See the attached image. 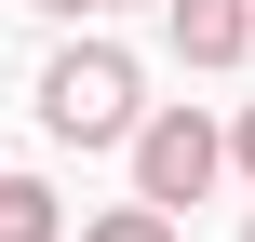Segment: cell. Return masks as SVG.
Returning a JSON list of instances; mask_svg holds the SVG:
<instances>
[{
    "instance_id": "cell-9",
    "label": "cell",
    "mask_w": 255,
    "mask_h": 242,
    "mask_svg": "<svg viewBox=\"0 0 255 242\" xmlns=\"http://www.w3.org/2000/svg\"><path fill=\"white\" fill-rule=\"evenodd\" d=\"M242 242H255V216H242Z\"/></svg>"
},
{
    "instance_id": "cell-7",
    "label": "cell",
    "mask_w": 255,
    "mask_h": 242,
    "mask_svg": "<svg viewBox=\"0 0 255 242\" xmlns=\"http://www.w3.org/2000/svg\"><path fill=\"white\" fill-rule=\"evenodd\" d=\"M27 13H94V0H27Z\"/></svg>"
},
{
    "instance_id": "cell-8",
    "label": "cell",
    "mask_w": 255,
    "mask_h": 242,
    "mask_svg": "<svg viewBox=\"0 0 255 242\" xmlns=\"http://www.w3.org/2000/svg\"><path fill=\"white\" fill-rule=\"evenodd\" d=\"M94 13H134V0H94Z\"/></svg>"
},
{
    "instance_id": "cell-6",
    "label": "cell",
    "mask_w": 255,
    "mask_h": 242,
    "mask_svg": "<svg viewBox=\"0 0 255 242\" xmlns=\"http://www.w3.org/2000/svg\"><path fill=\"white\" fill-rule=\"evenodd\" d=\"M229 148H242V175H255V94H242V121H229Z\"/></svg>"
},
{
    "instance_id": "cell-2",
    "label": "cell",
    "mask_w": 255,
    "mask_h": 242,
    "mask_svg": "<svg viewBox=\"0 0 255 242\" xmlns=\"http://www.w3.org/2000/svg\"><path fill=\"white\" fill-rule=\"evenodd\" d=\"M121 162H134V189H148V202H175V216H188V202H202L242 148H229V121H202V108H148Z\"/></svg>"
},
{
    "instance_id": "cell-5",
    "label": "cell",
    "mask_w": 255,
    "mask_h": 242,
    "mask_svg": "<svg viewBox=\"0 0 255 242\" xmlns=\"http://www.w3.org/2000/svg\"><path fill=\"white\" fill-rule=\"evenodd\" d=\"M81 242H188V229H175V202H148V189H134V202H94Z\"/></svg>"
},
{
    "instance_id": "cell-4",
    "label": "cell",
    "mask_w": 255,
    "mask_h": 242,
    "mask_svg": "<svg viewBox=\"0 0 255 242\" xmlns=\"http://www.w3.org/2000/svg\"><path fill=\"white\" fill-rule=\"evenodd\" d=\"M0 242H67V202L40 175H0Z\"/></svg>"
},
{
    "instance_id": "cell-1",
    "label": "cell",
    "mask_w": 255,
    "mask_h": 242,
    "mask_svg": "<svg viewBox=\"0 0 255 242\" xmlns=\"http://www.w3.org/2000/svg\"><path fill=\"white\" fill-rule=\"evenodd\" d=\"M134 121H148V81H134L121 40H67L40 67V135L54 148H134Z\"/></svg>"
},
{
    "instance_id": "cell-3",
    "label": "cell",
    "mask_w": 255,
    "mask_h": 242,
    "mask_svg": "<svg viewBox=\"0 0 255 242\" xmlns=\"http://www.w3.org/2000/svg\"><path fill=\"white\" fill-rule=\"evenodd\" d=\"M161 40H175V67H242L255 54V0H161Z\"/></svg>"
}]
</instances>
